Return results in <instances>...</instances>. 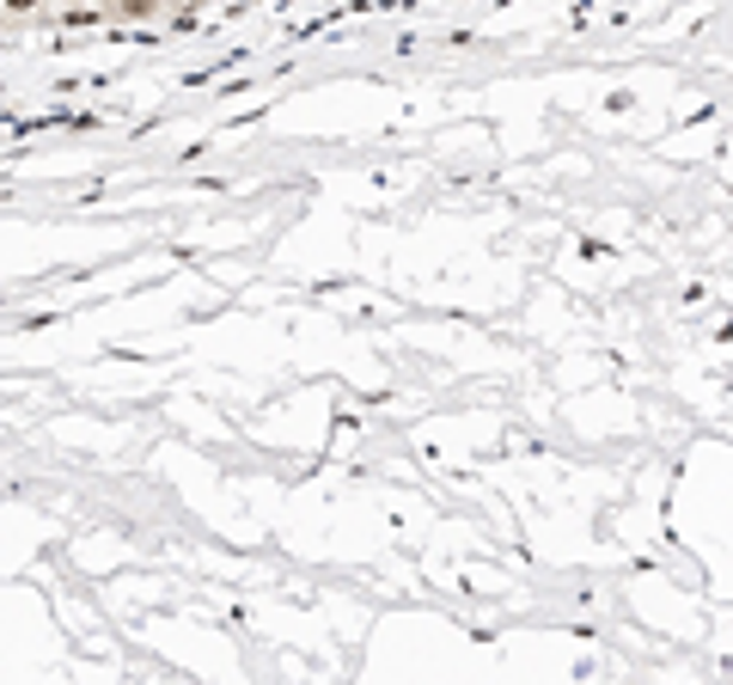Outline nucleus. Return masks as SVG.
<instances>
[{"mask_svg": "<svg viewBox=\"0 0 733 685\" xmlns=\"http://www.w3.org/2000/svg\"><path fill=\"white\" fill-rule=\"evenodd\" d=\"M123 13H135V19H153V13H159V0H123Z\"/></svg>", "mask_w": 733, "mask_h": 685, "instance_id": "nucleus-1", "label": "nucleus"}, {"mask_svg": "<svg viewBox=\"0 0 733 685\" xmlns=\"http://www.w3.org/2000/svg\"><path fill=\"white\" fill-rule=\"evenodd\" d=\"M7 7H13V13H25V7H38V0H7Z\"/></svg>", "mask_w": 733, "mask_h": 685, "instance_id": "nucleus-2", "label": "nucleus"}]
</instances>
